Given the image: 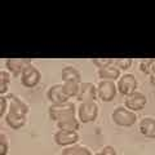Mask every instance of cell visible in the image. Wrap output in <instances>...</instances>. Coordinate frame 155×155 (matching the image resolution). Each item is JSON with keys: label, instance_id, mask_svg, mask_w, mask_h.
<instances>
[{"label": "cell", "instance_id": "cell-5", "mask_svg": "<svg viewBox=\"0 0 155 155\" xmlns=\"http://www.w3.org/2000/svg\"><path fill=\"white\" fill-rule=\"evenodd\" d=\"M137 79L132 74H124L123 76H120V79L118 80V92L120 94H123L125 97L130 96L134 92H137Z\"/></svg>", "mask_w": 155, "mask_h": 155}, {"label": "cell", "instance_id": "cell-4", "mask_svg": "<svg viewBox=\"0 0 155 155\" xmlns=\"http://www.w3.org/2000/svg\"><path fill=\"white\" fill-rule=\"evenodd\" d=\"M97 92H98V98L102 102H111L118 92V87L111 80H101L97 85Z\"/></svg>", "mask_w": 155, "mask_h": 155}, {"label": "cell", "instance_id": "cell-11", "mask_svg": "<svg viewBox=\"0 0 155 155\" xmlns=\"http://www.w3.org/2000/svg\"><path fill=\"white\" fill-rule=\"evenodd\" d=\"M47 98L51 101L52 105H60V104L69 102V97L65 94L62 84L52 85L47 92Z\"/></svg>", "mask_w": 155, "mask_h": 155}, {"label": "cell", "instance_id": "cell-19", "mask_svg": "<svg viewBox=\"0 0 155 155\" xmlns=\"http://www.w3.org/2000/svg\"><path fill=\"white\" fill-rule=\"evenodd\" d=\"M65 94L71 98V97H78L79 94V89H80V84L79 83H74V81H67V83L62 84Z\"/></svg>", "mask_w": 155, "mask_h": 155}, {"label": "cell", "instance_id": "cell-13", "mask_svg": "<svg viewBox=\"0 0 155 155\" xmlns=\"http://www.w3.org/2000/svg\"><path fill=\"white\" fill-rule=\"evenodd\" d=\"M98 76H100L101 80L115 81V80L120 79V70L115 65H110V66L104 67V69H100L98 70Z\"/></svg>", "mask_w": 155, "mask_h": 155}, {"label": "cell", "instance_id": "cell-6", "mask_svg": "<svg viewBox=\"0 0 155 155\" xmlns=\"http://www.w3.org/2000/svg\"><path fill=\"white\" fill-rule=\"evenodd\" d=\"M40 79H41L40 71L32 65H28L21 75V83L26 88H34V87H36L40 83Z\"/></svg>", "mask_w": 155, "mask_h": 155}, {"label": "cell", "instance_id": "cell-22", "mask_svg": "<svg viewBox=\"0 0 155 155\" xmlns=\"http://www.w3.org/2000/svg\"><path fill=\"white\" fill-rule=\"evenodd\" d=\"M154 64H155V58H153V60H142L141 64H140V69H141V71L145 72V74L151 75Z\"/></svg>", "mask_w": 155, "mask_h": 155}, {"label": "cell", "instance_id": "cell-25", "mask_svg": "<svg viewBox=\"0 0 155 155\" xmlns=\"http://www.w3.org/2000/svg\"><path fill=\"white\" fill-rule=\"evenodd\" d=\"M8 107H9V102H8V98L5 96H2L0 97V116L2 118H5V115L8 114Z\"/></svg>", "mask_w": 155, "mask_h": 155}, {"label": "cell", "instance_id": "cell-16", "mask_svg": "<svg viewBox=\"0 0 155 155\" xmlns=\"http://www.w3.org/2000/svg\"><path fill=\"white\" fill-rule=\"evenodd\" d=\"M61 76H62L64 83H67V81H74V83L81 84V75H80V72L78 71L75 67H72V66H66L65 69L62 70Z\"/></svg>", "mask_w": 155, "mask_h": 155}, {"label": "cell", "instance_id": "cell-3", "mask_svg": "<svg viewBox=\"0 0 155 155\" xmlns=\"http://www.w3.org/2000/svg\"><path fill=\"white\" fill-rule=\"evenodd\" d=\"M98 116V105L96 102H83L78 107V119L80 123H92Z\"/></svg>", "mask_w": 155, "mask_h": 155}, {"label": "cell", "instance_id": "cell-7", "mask_svg": "<svg viewBox=\"0 0 155 155\" xmlns=\"http://www.w3.org/2000/svg\"><path fill=\"white\" fill-rule=\"evenodd\" d=\"M78 101H80V104L83 102H96V100L98 98V92H97V87L93 83L85 81V83L80 84L79 94H78Z\"/></svg>", "mask_w": 155, "mask_h": 155}, {"label": "cell", "instance_id": "cell-12", "mask_svg": "<svg viewBox=\"0 0 155 155\" xmlns=\"http://www.w3.org/2000/svg\"><path fill=\"white\" fill-rule=\"evenodd\" d=\"M8 102H9V107H8V113L11 114H19V115H27L28 113V106L23 102L21 98H18L17 96H8Z\"/></svg>", "mask_w": 155, "mask_h": 155}, {"label": "cell", "instance_id": "cell-20", "mask_svg": "<svg viewBox=\"0 0 155 155\" xmlns=\"http://www.w3.org/2000/svg\"><path fill=\"white\" fill-rule=\"evenodd\" d=\"M9 83H11V74L5 70L0 71V94L4 96L8 91Z\"/></svg>", "mask_w": 155, "mask_h": 155}, {"label": "cell", "instance_id": "cell-9", "mask_svg": "<svg viewBox=\"0 0 155 155\" xmlns=\"http://www.w3.org/2000/svg\"><path fill=\"white\" fill-rule=\"evenodd\" d=\"M28 65H31V61L27 60V58H8L5 61V66L8 71L14 76L22 75V72L25 71V69Z\"/></svg>", "mask_w": 155, "mask_h": 155}, {"label": "cell", "instance_id": "cell-10", "mask_svg": "<svg viewBox=\"0 0 155 155\" xmlns=\"http://www.w3.org/2000/svg\"><path fill=\"white\" fill-rule=\"evenodd\" d=\"M146 102H147L146 96L141 93V92H134V93H132L125 98V107L136 113V111L142 110L145 107V105H146Z\"/></svg>", "mask_w": 155, "mask_h": 155}, {"label": "cell", "instance_id": "cell-2", "mask_svg": "<svg viewBox=\"0 0 155 155\" xmlns=\"http://www.w3.org/2000/svg\"><path fill=\"white\" fill-rule=\"evenodd\" d=\"M49 118L54 122L67 118V116L75 115L76 113V107L72 102H65V104H60V105H51L49 107Z\"/></svg>", "mask_w": 155, "mask_h": 155}, {"label": "cell", "instance_id": "cell-28", "mask_svg": "<svg viewBox=\"0 0 155 155\" xmlns=\"http://www.w3.org/2000/svg\"><path fill=\"white\" fill-rule=\"evenodd\" d=\"M151 75L155 76V64H154V66H153V72H151Z\"/></svg>", "mask_w": 155, "mask_h": 155}, {"label": "cell", "instance_id": "cell-27", "mask_svg": "<svg viewBox=\"0 0 155 155\" xmlns=\"http://www.w3.org/2000/svg\"><path fill=\"white\" fill-rule=\"evenodd\" d=\"M150 83H151L153 87H155V76H154V75L150 76Z\"/></svg>", "mask_w": 155, "mask_h": 155}, {"label": "cell", "instance_id": "cell-18", "mask_svg": "<svg viewBox=\"0 0 155 155\" xmlns=\"http://www.w3.org/2000/svg\"><path fill=\"white\" fill-rule=\"evenodd\" d=\"M61 155H92L88 147L81 146V145H72V146L65 147L62 150Z\"/></svg>", "mask_w": 155, "mask_h": 155}, {"label": "cell", "instance_id": "cell-1", "mask_svg": "<svg viewBox=\"0 0 155 155\" xmlns=\"http://www.w3.org/2000/svg\"><path fill=\"white\" fill-rule=\"evenodd\" d=\"M111 118H113L114 123L116 125H119V127H132L137 122L136 113L128 110L127 107H123V106L116 107L114 110L113 115H111Z\"/></svg>", "mask_w": 155, "mask_h": 155}, {"label": "cell", "instance_id": "cell-17", "mask_svg": "<svg viewBox=\"0 0 155 155\" xmlns=\"http://www.w3.org/2000/svg\"><path fill=\"white\" fill-rule=\"evenodd\" d=\"M5 122L12 129H19L26 124V116L19 114H11L8 113L5 115Z\"/></svg>", "mask_w": 155, "mask_h": 155}, {"label": "cell", "instance_id": "cell-21", "mask_svg": "<svg viewBox=\"0 0 155 155\" xmlns=\"http://www.w3.org/2000/svg\"><path fill=\"white\" fill-rule=\"evenodd\" d=\"M115 66L118 67V69L120 71H125V70H128L130 66H132V62L133 60L132 58H127V57H124V58H118V60H115Z\"/></svg>", "mask_w": 155, "mask_h": 155}, {"label": "cell", "instance_id": "cell-8", "mask_svg": "<svg viewBox=\"0 0 155 155\" xmlns=\"http://www.w3.org/2000/svg\"><path fill=\"white\" fill-rule=\"evenodd\" d=\"M54 141L58 146L69 147V146H72V145L78 143V141H79V134H78V132H74V130L60 129V130H57L54 134Z\"/></svg>", "mask_w": 155, "mask_h": 155}, {"label": "cell", "instance_id": "cell-23", "mask_svg": "<svg viewBox=\"0 0 155 155\" xmlns=\"http://www.w3.org/2000/svg\"><path fill=\"white\" fill-rule=\"evenodd\" d=\"M9 150L8 138L4 133H0V155H7Z\"/></svg>", "mask_w": 155, "mask_h": 155}, {"label": "cell", "instance_id": "cell-14", "mask_svg": "<svg viewBox=\"0 0 155 155\" xmlns=\"http://www.w3.org/2000/svg\"><path fill=\"white\" fill-rule=\"evenodd\" d=\"M57 127H58V129L74 130V132H78V129L80 128V120L76 119L75 115H71V116H67V118L58 120Z\"/></svg>", "mask_w": 155, "mask_h": 155}, {"label": "cell", "instance_id": "cell-15", "mask_svg": "<svg viewBox=\"0 0 155 155\" xmlns=\"http://www.w3.org/2000/svg\"><path fill=\"white\" fill-rule=\"evenodd\" d=\"M140 132L147 138H155V119L143 118L140 122Z\"/></svg>", "mask_w": 155, "mask_h": 155}, {"label": "cell", "instance_id": "cell-26", "mask_svg": "<svg viewBox=\"0 0 155 155\" xmlns=\"http://www.w3.org/2000/svg\"><path fill=\"white\" fill-rule=\"evenodd\" d=\"M94 155H116V151L113 146H105L100 150L98 153H96Z\"/></svg>", "mask_w": 155, "mask_h": 155}, {"label": "cell", "instance_id": "cell-24", "mask_svg": "<svg viewBox=\"0 0 155 155\" xmlns=\"http://www.w3.org/2000/svg\"><path fill=\"white\" fill-rule=\"evenodd\" d=\"M93 64L100 69H104L106 66H110L111 64H114V60L113 58H94L93 60Z\"/></svg>", "mask_w": 155, "mask_h": 155}]
</instances>
